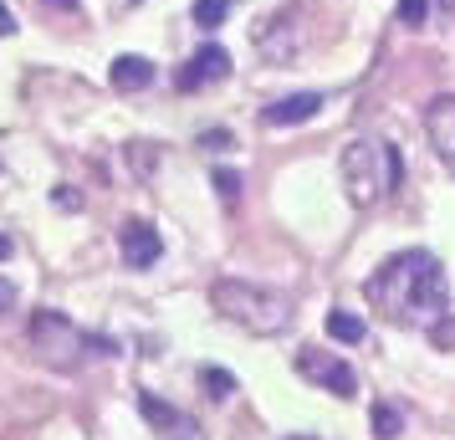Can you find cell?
<instances>
[{"label":"cell","instance_id":"obj_1","mask_svg":"<svg viewBox=\"0 0 455 440\" xmlns=\"http://www.w3.org/2000/svg\"><path fill=\"white\" fill-rule=\"evenodd\" d=\"M369 302L384 317H445V272L430 252H399L363 282Z\"/></svg>","mask_w":455,"mask_h":440},{"label":"cell","instance_id":"obj_2","mask_svg":"<svg viewBox=\"0 0 455 440\" xmlns=\"http://www.w3.org/2000/svg\"><path fill=\"white\" fill-rule=\"evenodd\" d=\"M210 302H215V313L230 317L235 328H246L256 338H276L291 328V302L282 292H271L261 282H246V276H220L215 287H210Z\"/></svg>","mask_w":455,"mask_h":440},{"label":"cell","instance_id":"obj_3","mask_svg":"<svg viewBox=\"0 0 455 440\" xmlns=\"http://www.w3.org/2000/svg\"><path fill=\"white\" fill-rule=\"evenodd\" d=\"M26 343H31V354L42 358L46 369H77L83 358H108L118 354V343L113 338H98V333H83L72 317H62L57 308H42V313H31L26 323Z\"/></svg>","mask_w":455,"mask_h":440},{"label":"cell","instance_id":"obj_4","mask_svg":"<svg viewBox=\"0 0 455 440\" xmlns=\"http://www.w3.org/2000/svg\"><path fill=\"white\" fill-rule=\"evenodd\" d=\"M343 185H348L353 205H379L404 185V159L389 139H353L343 148Z\"/></svg>","mask_w":455,"mask_h":440},{"label":"cell","instance_id":"obj_5","mask_svg":"<svg viewBox=\"0 0 455 440\" xmlns=\"http://www.w3.org/2000/svg\"><path fill=\"white\" fill-rule=\"evenodd\" d=\"M297 374L312 379V384H323V389H332L338 399L358 395V374H353L343 358L323 354V348H297Z\"/></svg>","mask_w":455,"mask_h":440},{"label":"cell","instance_id":"obj_6","mask_svg":"<svg viewBox=\"0 0 455 440\" xmlns=\"http://www.w3.org/2000/svg\"><path fill=\"white\" fill-rule=\"evenodd\" d=\"M139 415L154 425V436H164V440H205L200 436V425H195V415L174 410V404L159 399V395H139Z\"/></svg>","mask_w":455,"mask_h":440},{"label":"cell","instance_id":"obj_7","mask_svg":"<svg viewBox=\"0 0 455 440\" xmlns=\"http://www.w3.org/2000/svg\"><path fill=\"white\" fill-rule=\"evenodd\" d=\"M118 252H124V261L133 267V272H144V267H154V261L164 256V236L154 231L148 220H124V231H118Z\"/></svg>","mask_w":455,"mask_h":440},{"label":"cell","instance_id":"obj_8","mask_svg":"<svg viewBox=\"0 0 455 440\" xmlns=\"http://www.w3.org/2000/svg\"><path fill=\"white\" fill-rule=\"evenodd\" d=\"M220 77H230V52L210 42L185 62V72H180V92H200V87L220 83Z\"/></svg>","mask_w":455,"mask_h":440},{"label":"cell","instance_id":"obj_9","mask_svg":"<svg viewBox=\"0 0 455 440\" xmlns=\"http://www.w3.org/2000/svg\"><path fill=\"white\" fill-rule=\"evenodd\" d=\"M317 108H323V92H291V98H276L271 108H261V124L267 128L307 124V118H317Z\"/></svg>","mask_w":455,"mask_h":440},{"label":"cell","instance_id":"obj_10","mask_svg":"<svg viewBox=\"0 0 455 440\" xmlns=\"http://www.w3.org/2000/svg\"><path fill=\"white\" fill-rule=\"evenodd\" d=\"M425 133L440 159H455V98H435L425 108Z\"/></svg>","mask_w":455,"mask_h":440},{"label":"cell","instance_id":"obj_11","mask_svg":"<svg viewBox=\"0 0 455 440\" xmlns=\"http://www.w3.org/2000/svg\"><path fill=\"white\" fill-rule=\"evenodd\" d=\"M108 83L118 87V92H144L148 83H154V62L148 57H113V67H108Z\"/></svg>","mask_w":455,"mask_h":440},{"label":"cell","instance_id":"obj_12","mask_svg":"<svg viewBox=\"0 0 455 440\" xmlns=\"http://www.w3.org/2000/svg\"><path fill=\"white\" fill-rule=\"evenodd\" d=\"M328 338H338V343H363L369 338V323L338 308V313H328Z\"/></svg>","mask_w":455,"mask_h":440},{"label":"cell","instance_id":"obj_13","mask_svg":"<svg viewBox=\"0 0 455 440\" xmlns=\"http://www.w3.org/2000/svg\"><path fill=\"white\" fill-rule=\"evenodd\" d=\"M200 389H205L210 399H230L235 395V374H226V369L210 364V369H200Z\"/></svg>","mask_w":455,"mask_h":440},{"label":"cell","instance_id":"obj_14","mask_svg":"<svg viewBox=\"0 0 455 440\" xmlns=\"http://www.w3.org/2000/svg\"><path fill=\"white\" fill-rule=\"evenodd\" d=\"M230 16V0H195V26H205V31H215V26Z\"/></svg>","mask_w":455,"mask_h":440},{"label":"cell","instance_id":"obj_15","mask_svg":"<svg viewBox=\"0 0 455 440\" xmlns=\"http://www.w3.org/2000/svg\"><path fill=\"white\" fill-rule=\"evenodd\" d=\"M399 430H404L399 410H389V404H373V440H394Z\"/></svg>","mask_w":455,"mask_h":440},{"label":"cell","instance_id":"obj_16","mask_svg":"<svg viewBox=\"0 0 455 440\" xmlns=\"http://www.w3.org/2000/svg\"><path fill=\"white\" fill-rule=\"evenodd\" d=\"M215 189H220L226 205H235V200H241V174H235V169H215Z\"/></svg>","mask_w":455,"mask_h":440},{"label":"cell","instance_id":"obj_17","mask_svg":"<svg viewBox=\"0 0 455 440\" xmlns=\"http://www.w3.org/2000/svg\"><path fill=\"white\" fill-rule=\"evenodd\" d=\"M430 16V0H399V21L404 26H425Z\"/></svg>","mask_w":455,"mask_h":440},{"label":"cell","instance_id":"obj_18","mask_svg":"<svg viewBox=\"0 0 455 440\" xmlns=\"http://www.w3.org/2000/svg\"><path fill=\"white\" fill-rule=\"evenodd\" d=\"M52 200H57V210H77V205H83V195H77V189H67V185H57Z\"/></svg>","mask_w":455,"mask_h":440},{"label":"cell","instance_id":"obj_19","mask_svg":"<svg viewBox=\"0 0 455 440\" xmlns=\"http://www.w3.org/2000/svg\"><path fill=\"white\" fill-rule=\"evenodd\" d=\"M200 144L205 148H230V133L226 128H210V133H200Z\"/></svg>","mask_w":455,"mask_h":440},{"label":"cell","instance_id":"obj_20","mask_svg":"<svg viewBox=\"0 0 455 440\" xmlns=\"http://www.w3.org/2000/svg\"><path fill=\"white\" fill-rule=\"evenodd\" d=\"M430 338L440 343V348H451V343H455V323H435V328H430Z\"/></svg>","mask_w":455,"mask_h":440},{"label":"cell","instance_id":"obj_21","mask_svg":"<svg viewBox=\"0 0 455 440\" xmlns=\"http://www.w3.org/2000/svg\"><path fill=\"white\" fill-rule=\"evenodd\" d=\"M11 308H16V287H11V282L0 276V317L11 313Z\"/></svg>","mask_w":455,"mask_h":440},{"label":"cell","instance_id":"obj_22","mask_svg":"<svg viewBox=\"0 0 455 440\" xmlns=\"http://www.w3.org/2000/svg\"><path fill=\"white\" fill-rule=\"evenodd\" d=\"M11 31H16V16H11V5L0 0V36H11Z\"/></svg>","mask_w":455,"mask_h":440},{"label":"cell","instance_id":"obj_23","mask_svg":"<svg viewBox=\"0 0 455 440\" xmlns=\"http://www.w3.org/2000/svg\"><path fill=\"white\" fill-rule=\"evenodd\" d=\"M46 5H57V11H77L83 0H46Z\"/></svg>","mask_w":455,"mask_h":440},{"label":"cell","instance_id":"obj_24","mask_svg":"<svg viewBox=\"0 0 455 440\" xmlns=\"http://www.w3.org/2000/svg\"><path fill=\"white\" fill-rule=\"evenodd\" d=\"M11 252H16V246H11V236H0V261H11Z\"/></svg>","mask_w":455,"mask_h":440},{"label":"cell","instance_id":"obj_25","mask_svg":"<svg viewBox=\"0 0 455 440\" xmlns=\"http://www.w3.org/2000/svg\"><path fill=\"white\" fill-rule=\"evenodd\" d=\"M287 440H317V436H287Z\"/></svg>","mask_w":455,"mask_h":440},{"label":"cell","instance_id":"obj_26","mask_svg":"<svg viewBox=\"0 0 455 440\" xmlns=\"http://www.w3.org/2000/svg\"><path fill=\"white\" fill-rule=\"evenodd\" d=\"M128 5H139V0H128Z\"/></svg>","mask_w":455,"mask_h":440}]
</instances>
